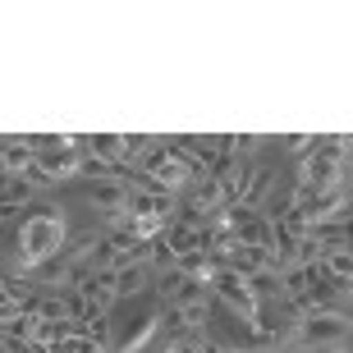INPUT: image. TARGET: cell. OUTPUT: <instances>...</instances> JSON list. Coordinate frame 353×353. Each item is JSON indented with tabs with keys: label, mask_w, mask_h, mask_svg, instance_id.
<instances>
[{
	"label": "cell",
	"mask_w": 353,
	"mask_h": 353,
	"mask_svg": "<svg viewBox=\"0 0 353 353\" xmlns=\"http://www.w3.org/2000/svg\"><path fill=\"white\" fill-rule=\"evenodd\" d=\"M285 147L294 152V157H307V152L316 147V133H289V138H285Z\"/></svg>",
	"instance_id": "obj_16"
},
{
	"label": "cell",
	"mask_w": 353,
	"mask_h": 353,
	"mask_svg": "<svg viewBox=\"0 0 353 353\" xmlns=\"http://www.w3.org/2000/svg\"><path fill=\"white\" fill-rule=\"evenodd\" d=\"M349 188V133L316 138V147L299 161V193Z\"/></svg>",
	"instance_id": "obj_2"
},
{
	"label": "cell",
	"mask_w": 353,
	"mask_h": 353,
	"mask_svg": "<svg viewBox=\"0 0 353 353\" xmlns=\"http://www.w3.org/2000/svg\"><path fill=\"white\" fill-rule=\"evenodd\" d=\"M37 197V183L28 174H0V221H10L14 211H23Z\"/></svg>",
	"instance_id": "obj_7"
},
{
	"label": "cell",
	"mask_w": 353,
	"mask_h": 353,
	"mask_svg": "<svg viewBox=\"0 0 353 353\" xmlns=\"http://www.w3.org/2000/svg\"><path fill=\"white\" fill-rule=\"evenodd\" d=\"M211 299H216V307H230V316H234V321L257 326V299H252L248 275H243V271H234V266H216Z\"/></svg>",
	"instance_id": "obj_3"
},
{
	"label": "cell",
	"mask_w": 353,
	"mask_h": 353,
	"mask_svg": "<svg viewBox=\"0 0 353 353\" xmlns=\"http://www.w3.org/2000/svg\"><path fill=\"white\" fill-rule=\"evenodd\" d=\"M179 285H183V275L174 271V266H165V271H161V280H157V294H161L165 303H170V299H174V289H179Z\"/></svg>",
	"instance_id": "obj_15"
},
{
	"label": "cell",
	"mask_w": 353,
	"mask_h": 353,
	"mask_svg": "<svg viewBox=\"0 0 353 353\" xmlns=\"http://www.w3.org/2000/svg\"><path fill=\"white\" fill-rule=\"evenodd\" d=\"M161 243L170 248V257H183V252H193L197 243H202V225L170 216V221H165V230H161Z\"/></svg>",
	"instance_id": "obj_9"
},
{
	"label": "cell",
	"mask_w": 353,
	"mask_h": 353,
	"mask_svg": "<svg viewBox=\"0 0 353 353\" xmlns=\"http://www.w3.org/2000/svg\"><path fill=\"white\" fill-rule=\"evenodd\" d=\"M83 152H88V147H83V138H74V143L60 147V152H37V157H32V170H28V179L37 183V188H41V183L74 179V174H79Z\"/></svg>",
	"instance_id": "obj_4"
},
{
	"label": "cell",
	"mask_w": 353,
	"mask_h": 353,
	"mask_svg": "<svg viewBox=\"0 0 353 353\" xmlns=\"http://www.w3.org/2000/svg\"><path fill=\"white\" fill-rule=\"evenodd\" d=\"M147 285H152V266H124V271H115V294H119V299L143 294Z\"/></svg>",
	"instance_id": "obj_12"
},
{
	"label": "cell",
	"mask_w": 353,
	"mask_h": 353,
	"mask_svg": "<svg viewBox=\"0 0 353 353\" xmlns=\"http://www.w3.org/2000/svg\"><path fill=\"white\" fill-rule=\"evenodd\" d=\"M275 188V165L271 161H257L248 174V183H243V197H239V207H248V211H262V202L271 197Z\"/></svg>",
	"instance_id": "obj_8"
},
{
	"label": "cell",
	"mask_w": 353,
	"mask_h": 353,
	"mask_svg": "<svg viewBox=\"0 0 353 353\" xmlns=\"http://www.w3.org/2000/svg\"><path fill=\"white\" fill-rule=\"evenodd\" d=\"M174 271H179L183 280L202 285V289H211V280H216V262H211L202 248H193V252H183V257H174Z\"/></svg>",
	"instance_id": "obj_11"
},
{
	"label": "cell",
	"mask_w": 353,
	"mask_h": 353,
	"mask_svg": "<svg viewBox=\"0 0 353 353\" xmlns=\"http://www.w3.org/2000/svg\"><path fill=\"white\" fill-rule=\"evenodd\" d=\"M19 312H23V303H19V299H14V294H10V289L0 285V326L10 330V321H14V316H19Z\"/></svg>",
	"instance_id": "obj_14"
},
{
	"label": "cell",
	"mask_w": 353,
	"mask_h": 353,
	"mask_svg": "<svg viewBox=\"0 0 353 353\" xmlns=\"http://www.w3.org/2000/svg\"><path fill=\"white\" fill-rule=\"evenodd\" d=\"M69 353H101V344H92L88 335H79V340H69Z\"/></svg>",
	"instance_id": "obj_17"
},
{
	"label": "cell",
	"mask_w": 353,
	"mask_h": 353,
	"mask_svg": "<svg viewBox=\"0 0 353 353\" xmlns=\"http://www.w3.org/2000/svg\"><path fill=\"white\" fill-rule=\"evenodd\" d=\"M83 335H88L92 344H101V349H105V344H110V316H105V312H92L88 321H83Z\"/></svg>",
	"instance_id": "obj_13"
},
{
	"label": "cell",
	"mask_w": 353,
	"mask_h": 353,
	"mask_svg": "<svg viewBox=\"0 0 353 353\" xmlns=\"http://www.w3.org/2000/svg\"><path fill=\"white\" fill-rule=\"evenodd\" d=\"M74 294H83V299H88L92 312H105V307L119 299V294H115V271H92L88 280L74 289Z\"/></svg>",
	"instance_id": "obj_10"
},
{
	"label": "cell",
	"mask_w": 353,
	"mask_h": 353,
	"mask_svg": "<svg viewBox=\"0 0 353 353\" xmlns=\"http://www.w3.org/2000/svg\"><path fill=\"white\" fill-rule=\"evenodd\" d=\"M299 340L316 349H349V316H303Z\"/></svg>",
	"instance_id": "obj_5"
},
{
	"label": "cell",
	"mask_w": 353,
	"mask_h": 353,
	"mask_svg": "<svg viewBox=\"0 0 353 353\" xmlns=\"http://www.w3.org/2000/svg\"><path fill=\"white\" fill-rule=\"evenodd\" d=\"M157 330H161V316H157V312H138V316H129V321L119 326V335H110V340H115V353H138L143 344L157 340Z\"/></svg>",
	"instance_id": "obj_6"
},
{
	"label": "cell",
	"mask_w": 353,
	"mask_h": 353,
	"mask_svg": "<svg viewBox=\"0 0 353 353\" xmlns=\"http://www.w3.org/2000/svg\"><path fill=\"white\" fill-rule=\"evenodd\" d=\"M65 211L55 207H32L23 216V225H19V234H14V275L10 280H28V275L37 271L41 262H51V257H60V248H65Z\"/></svg>",
	"instance_id": "obj_1"
}]
</instances>
